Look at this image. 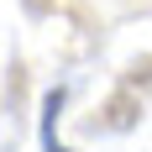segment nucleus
<instances>
[{
    "instance_id": "f257e3e1",
    "label": "nucleus",
    "mask_w": 152,
    "mask_h": 152,
    "mask_svg": "<svg viewBox=\"0 0 152 152\" xmlns=\"http://www.w3.org/2000/svg\"><path fill=\"white\" fill-rule=\"evenodd\" d=\"M58 110H63V89H47V100H42V147L47 152H68V147H58V137H53Z\"/></svg>"
}]
</instances>
